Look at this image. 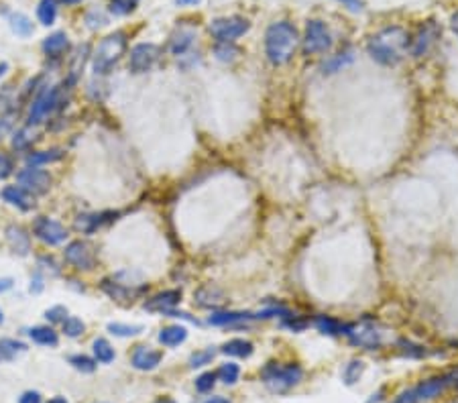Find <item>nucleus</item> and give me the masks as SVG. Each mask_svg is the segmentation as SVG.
<instances>
[{"mask_svg":"<svg viewBox=\"0 0 458 403\" xmlns=\"http://www.w3.org/2000/svg\"><path fill=\"white\" fill-rule=\"evenodd\" d=\"M410 49V35L403 27H385L375 33L367 51L381 66H397Z\"/></svg>","mask_w":458,"mask_h":403,"instance_id":"f257e3e1","label":"nucleus"},{"mask_svg":"<svg viewBox=\"0 0 458 403\" xmlns=\"http://www.w3.org/2000/svg\"><path fill=\"white\" fill-rule=\"evenodd\" d=\"M300 45V35L298 29L287 23V21H279L269 25V29L265 33V53L267 59L273 66H283L289 59L293 58L296 49Z\"/></svg>","mask_w":458,"mask_h":403,"instance_id":"f03ea898","label":"nucleus"},{"mask_svg":"<svg viewBox=\"0 0 458 403\" xmlns=\"http://www.w3.org/2000/svg\"><path fill=\"white\" fill-rule=\"evenodd\" d=\"M125 49H127V35L125 33L118 31V33L104 37L100 45L96 47V51H94V59H92L94 73L96 75H106L120 61V58L125 56Z\"/></svg>","mask_w":458,"mask_h":403,"instance_id":"7ed1b4c3","label":"nucleus"},{"mask_svg":"<svg viewBox=\"0 0 458 403\" xmlns=\"http://www.w3.org/2000/svg\"><path fill=\"white\" fill-rule=\"evenodd\" d=\"M303 377L300 365H279V362H269L263 367L261 379L273 393H286L291 387H296Z\"/></svg>","mask_w":458,"mask_h":403,"instance_id":"20e7f679","label":"nucleus"},{"mask_svg":"<svg viewBox=\"0 0 458 403\" xmlns=\"http://www.w3.org/2000/svg\"><path fill=\"white\" fill-rule=\"evenodd\" d=\"M251 29V23L243 16H222L210 23V33L218 43H234Z\"/></svg>","mask_w":458,"mask_h":403,"instance_id":"39448f33","label":"nucleus"},{"mask_svg":"<svg viewBox=\"0 0 458 403\" xmlns=\"http://www.w3.org/2000/svg\"><path fill=\"white\" fill-rule=\"evenodd\" d=\"M332 47V33L328 25L320 19H312L306 25V35H303V51L308 56L316 53H326Z\"/></svg>","mask_w":458,"mask_h":403,"instance_id":"423d86ee","label":"nucleus"},{"mask_svg":"<svg viewBox=\"0 0 458 403\" xmlns=\"http://www.w3.org/2000/svg\"><path fill=\"white\" fill-rule=\"evenodd\" d=\"M344 336L350 340V345L367 348V350H375L383 345V332L377 324L373 322H358V324H348Z\"/></svg>","mask_w":458,"mask_h":403,"instance_id":"0eeeda50","label":"nucleus"},{"mask_svg":"<svg viewBox=\"0 0 458 403\" xmlns=\"http://www.w3.org/2000/svg\"><path fill=\"white\" fill-rule=\"evenodd\" d=\"M16 182H19V187H23L25 192H29L31 196H41V194H47L49 187H51V175H49V172H45V169L31 167L29 165L23 172H19Z\"/></svg>","mask_w":458,"mask_h":403,"instance_id":"6e6552de","label":"nucleus"},{"mask_svg":"<svg viewBox=\"0 0 458 403\" xmlns=\"http://www.w3.org/2000/svg\"><path fill=\"white\" fill-rule=\"evenodd\" d=\"M59 104V88H45L43 92L33 102L29 112V125H39L47 116L51 115Z\"/></svg>","mask_w":458,"mask_h":403,"instance_id":"1a4fd4ad","label":"nucleus"},{"mask_svg":"<svg viewBox=\"0 0 458 403\" xmlns=\"http://www.w3.org/2000/svg\"><path fill=\"white\" fill-rule=\"evenodd\" d=\"M33 232L39 241H43L45 245L49 246L61 245L68 239V231L59 224L58 220H51L47 216H39L33 222Z\"/></svg>","mask_w":458,"mask_h":403,"instance_id":"9d476101","label":"nucleus"},{"mask_svg":"<svg viewBox=\"0 0 458 403\" xmlns=\"http://www.w3.org/2000/svg\"><path fill=\"white\" fill-rule=\"evenodd\" d=\"M159 59V47L153 43H139L130 49L129 68L130 72L145 73L149 72Z\"/></svg>","mask_w":458,"mask_h":403,"instance_id":"9b49d317","label":"nucleus"},{"mask_svg":"<svg viewBox=\"0 0 458 403\" xmlns=\"http://www.w3.org/2000/svg\"><path fill=\"white\" fill-rule=\"evenodd\" d=\"M440 33H442V29H440L434 21H426V23L420 27V31L415 33L414 41H410L412 56H414V58H422V56H426L430 49L434 47L436 39L440 37Z\"/></svg>","mask_w":458,"mask_h":403,"instance_id":"f8f14e48","label":"nucleus"},{"mask_svg":"<svg viewBox=\"0 0 458 403\" xmlns=\"http://www.w3.org/2000/svg\"><path fill=\"white\" fill-rule=\"evenodd\" d=\"M66 261L73 265L76 269H84V271H90L96 265L94 251L84 241H73L66 246Z\"/></svg>","mask_w":458,"mask_h":403,"instance_id":"ddd939ff","label":"nucleus"},{"mask_svg":"<svg viewBox=\"0 0 458 403\" xmlns=\"http://www.w3.org/2000/svg\"><path fill=\"white\" fill-rule=\"evenodd\" d=\"M161 359H163V352H161L159 348L139 345L132 350L130 362H132V367L139 369V371H153V369H157L159 367Z\"/></svg>","mask_w":458,"mask_h":403,"instance_id":"4468645a","label":"nucleus"},{"mask_svg":"<svg viewBox=\"0 0 458 403\" xmlns=\"http://www.w3.org/2000/svg\"><path fill=\"white\" fill-rule=\"evenodd\" d=\"M179 302H182V291L179 289H167V291L157 293L155 298H151L149 302H145V310H149V312H165L167 314Z\"/></svg>","mask_w":458,"mask_h":403,"instance_id":"2eb2a0df","label":"nucleus"},{"mask_svg":"<svg viewBox=\"0 0 458 403\" xmlns=\"http://www.w3.org/2000/svg\"><path fill=\"white\" fill-rule=\"evenodd\" d=\"M2 198L4 202H9L11 206H16L19 210H31L33 206H35V202H33V196H31L29 192H25L23 187L19 186H9L4 187V192H2Z\"/></svg>","mask_w":458,"mask_h":403,"instance_id":"dca6fc26","label":"nucleus"},{"mask_svg":"<svg viewBox=\"0 0 458 403\" xmlns=\"http://www.w3.org/2000/svg\"><path fill=\"white\" fill-rule=\"evenodd\" d=\"M6 241H9L11 248L19 255H27L31 251V236L23 226H16V224L9 226L6 229Z\"/></svg>","mask_w":458,"mask_h":403,"instance_id":"f3484780","label":"nucleus"},{"mask_svg":"<svg viewBox=\"0 0 458 403\" xmlns=\"http://www.w3.org/2000/svg\"><path fill=\"white\" fill-rule=\"evenodd\" d=\"M102 289L113 298V300H116V302H132V298H137L141 291H143V288L141 289H130L129 286H125V283H118V281H110V279H104L102 281Z\"/></svg>","mask_w":458,"mask_h":403,"instance_id":"a211bd4d","label":"nucleus"},{"mask_svg":"<svg viewBox=\"0 0 458 403\" xmlns=\"http://www.w3.org/2000/svg\"><path fill=\"white\" fill-rule=\"evenodd\" d=\"M43 51L45 56H49V58H61L68 49H70V39H68V35L66 33H53V35H49V37H45L43 41Z\"/></svg>","mask_w":458,"mask_h":403,"instance_id":"6ab92c4d","label":"nucleus"},{"mask_svg":"<svg viewBox=\"0 0 458 403\" xmlns=\"http://www.w3.org/2000/svg\"><path fill=\"white\" fill-rule=\"evenodd\" d=\"M220 352H222V355H229V357L249 359V357L255 352V346H253V342L244 340V338H232V340L222 345Z\"/></svg>","mask_w":458,"mask_h":403,"instance_id":"aec40b11","label":"nucleus"},{"mask_svg":"<svg viewBox=\"0 0 458 403\" xmlns=\"http://www.w3.org/2000/svg\"><path fill=\"white\" fill-rule=\"evenodd\" d=\"M187 330L184 326H165L163 330L159 332V342L163 346H179L182 342H186Z\"/></svg>","mask_w":458,"mask_h":403,"instance_id":"412c9836","label":"nucleus"},{"mask_svg":"<svg viewBox=\"0 0 458 403\" xmlns=\"http://www.w3.org/2000/svg\"><path fill=\"white\" fill-rule=\"evenodd\" d=\"M27 350V345L21 340H13V338H2L0 340V362H9L15 360L19 355H23Z\"/></svg>","mask_w":458,"mask_h":403,"instance_id":"4be33fe9","label":"nucleus"},{"mask_svg":"<svg viewBox=\"0 0 458 403\" xmlns=\"http://www.w3.org/2000/svg\"><path fill=\"white\" fill-rule=\"evenodd\" d=\"M194 31L192 29H179L175 35L172 37V43H170V49H172L173 56H184L187 49L192 47L194 43Z\"/></svg>","mask_w":458,"mask_h":403,"instance_id":"5701e85b","label":"nucleus"},{"mask_svg":"<svg viewBox=\"0 0 458 403\" xmlns=\"http://www.w3.org/2000/svg\"><path fill=\"white\" fill-rule=\"evenodd\" d=\"M29 336L33 342L41 346H58L59 345V336L58 332L49 326H37V328H31Z\"/></svg>","mask_w":458,"mask_h":403,"instance_id":"b1692460","label":"nucleus"},{"mask_svg":"<svg viewBox=\"0 0 458 403\" xmlns=\"http://www.w3.org/2000/svg\"><path fill=\"white\" fill-rule=\"evenodd\" d=\"M196 300H198V303H200L202 308H216V305H220V303L224 302V295H222L220 289L212 288V286H206V288L196 291Z\"/></svg>","mask_w":458,"mask_h":403,"instance_id":"393cba45","label":"nucleus"},{"mask_svg":"<svg viewBox=\"0 0 458 403\" xmlns=\"http://www.w3.org/2000/svg\"><path fill=\"white\" fill-rule=\"evenodd\" d=\"M259 316L246 314V312H220V314H212L208 318V322L212 326H227V324H234V322H246V320H255Z\"/></svg>","mask_w":458,"mask_h":403,"instance_id":"a878e982","label":"nucleus"},{"mask_svg":"<svg viewBox=\"0 0 458 403\" xmlns=\"http://www.w3.org/2000/svg\"><path fill=\"white\" fill-rule=\"evenodd\" d=\"M316 328L322 332V334H328V336H340L346 330V324H343L336 318L318 316L316 318Z\"/></svg>","mask_w":458,"mask_h":403,"instance_id":"bb28decb","label":"nucleus"},{"mask_svg":"<svg viewBox=\"0 0 458 403\" xmlns=\"http://www.w3.org/2000/svg\"><path fill=\"white\" fill-rule=\"evenodd\" d=\"M353 59H355V56H353V51L350 49H346V51H340V53H336L334 58H330L324 66H322V70H324V73H336L340 72L343 68H346L348 63H353Z\"/></svg>","mask_w":458,"mask_h":403,"instance_id":"cd10ccee","label":"nucleus"},{"mask_svg":"<svg viewBox=\"0 0 458 403\" xmlns=\"http://www.w3.org/2000/svg\"><path fill=\"white\" fill-rule=\"evenodd\" d=\"M37 16H39L41 25H45V27L53 25L56 19H58V0H41L39 9H37Z\"/></svg>","mask_w":458,"mask_h":403,"instance_id":"c85d7f7f","label":"nucleus"},{"mask_svg":"<svg viewBox=\"0 0 458 403\" xmlns=\"http://www.w3.org/2000/svg\"><path fill=\"white\" fill-rule=\"evenodd\" d=\"M94 357H96V362H113L115 360V348L110 346V342L106 338H96L94 340Z\"/></svg>","mask_w":458,"mask_h":403,"instance_id":"c756f323","label":"nucleus"},{"mask_svg":"<svg viewBox=\"0 0 458 403\" xmlns=\"http://www.w3.org/2000/svg\"><path fill=\"white\" fill-rule=\"evenodd\" d=\"M63 157V153L59 149H51V151H39V153H33L27 159L31 167H39V165H47V163H53Z\"/></svg>","mask_w":458,"mask_h":403,"instance_id":"7c9ffc66","label":"nucleus"},{"mask_svg":"<svg viewBox=\"0 0 458 403\" xmlns=\"http://www.w3.org/2000/svg\"><path fill=\"white\" fill-rule=\"evenodd\" d=\"M216 377H218L224 385H234V383L239 381V377H241V369H239L236 362H224V365H220Z\"/></svg>","mask_w":458,"mask_h":403,"instance_id":"2f4dec72","label":"nucleus"},{"mask_svg":"<svg viewBox=\"0 0 458 403\" xmlns=\"http://www.w3.org/2000/svg\"><path fill=\"white\" fill-rule=\"evenodd\" d=\"M9 21H11V29L15 31L19 37H29L33 33V23L25 15L16 13V15H11Z\"/></svg>","mask_w":458,"mask_h":403,"instance_id":"473e14b6","label":"nucleus"},{"mask_svg":"<svg viewBox=\"0 0 458 403\" xmlns=\"http://www.w3.org/2000/svg\"><path fill=\"white\" fill-rule=\"evenodd\" d=\"M363 371H365V362L363 360H350L348 365H346V369H344L343 373V379L346 385H355L358 379H360V375H363Z\"/></svg>","mask_w":458,"mask_h":403,"instance_id":"72a5a7b5","label":"nucleus"},{"mask_svg":"<svg viewBox=\"0 0 458 403\" xmlns=\"http://www.w3.org/2000/svg\"><path fill=\"white\" fill-rule=\"evenodd\" d=\"M141 0H110V13L116 16H127L130 15Z\"/></svg>","mask_w":458,"mask_h":403,"instance_id":"f704fd0d","label":"nucleus"},{"mask_svg":"<svg viewBox=\"0 0 458 403\" xmlns=\"http://www.w3.org/2000/svg\"><path fill=\"white\" fill-rule=\"evenodd\" d=\"M70 365L73 369L82 371V373H94L96 371V360L90 359L86 355H73L70 357Z\"/></svg>","mask_w":458,"mask_h":403,"instance_id":"c9c22d12","label":"nucleus"},{"mask_svg":"<svg viewBox=\"0 0 458 403\" xmlns=\"http://www.w3.org/2000/svg\"><path fill=\"white\" fill-rule=\"evenodd\" d=\"M84 330H86V324H84L80 318L70 316L63 320V332H66L70 338H78V336H82Z\"/></svg>","mask_w":458,"mask_h":403,"instance_id":"e433bc0d","label":"nucleus"},{"mask_svg":"<svg viewBox=\"0 0 458 403\" xmlns=\"http://www.w3.org/2000/svg\"><path fill=\"white\" fill-rule=\"evenodd\" d=\"M102 218H104V214H92V216H80L78 220H76V229L82 232H94L98 226L102 224Z\"/></svg>","mask_w":458,"mask_h":403,"instance_id":"4c0bfd02","label":"nucleus"},{"mask_svg":"<svg viewBox=\"0 0 458 403\" xmlns=\"http://www.w3.org/2000/svg\"><path fill=\"white\" fill-rule=\"evenodd\" d=\"M216 357L214 348H206V350H198L189 357V367L192 369H200L204 365H210V360Z\"/></svg>","mask_w":458,"mask_h":403,"instance_id":"58836bf2","label":"nucleus"},{"mask_svg":"<svg viewBox=\"0 0 458 403\" xmlns=\"http://www.w3.org/2000/svg\"><path fill=\"white\" fill-rule=\"evenodd\" d=\"M108 332L115 334V336H135V334H141V332H143V326H139V324L129 326V324L113 322V324H108Z\"/></svg>","mask_w":458,"mask_h":403,"instance_id":"ea45409f","label":"nucleus"},{"mask_svg":"<svg viewBox=\"0 0 458 403\" xmlns=\"http://www.w3.org/2000/svg\"><path fill=\"white\" fill-rule=\"evenodd\" d=\"M214 53H216V58L220 59V61H232L234 56L239 53V49H236L232 43H216Z\"/></svg>","mask_w":458,"mask_h":403,"instance_id":"a19ab883","label":"nucleus"},{"mask_svg":"<svg viewBox=\"0 0 458 403\" xmlns=\"http://www.w3.org/2000/svg\"><path fill=\"white\" fill-rule=\"evenodd\" d=\"M216 383V373H202L198 379H196V389L200 391V393H208V391H212Z\"/></svg>","mask_w":458,"mask_h":403,"instance_id":"79ce46f5","label":"nucleus"},{"mask_svg":"<svg viewBox=\"0 0 458 403\" xmlns=\"http://www.w3.org/2000/svg\"><path fill=\"white\" fill-rule=\"evenodd\" d=\"M66 316H68V308H63V305H56V308H51V310L45 312V318L49 322H63Z\"/></svg>","mask_w":458,"mask_h":403,"instance_id":"37998d69","label":"nucleus"},{"mask_svg":"<svg viewBox=\"0 0 458 403\" xmlns=\"http://www.w3.org/2000/svg\"><path fill=\"white\" fill-rule=\"evenodd\" d=\"M13 161L9 155H4V153H0V179H4V177H9L11 173H13Z\"/></svg>","mask_w":458,"mask_h":403,"instance_id":"c03bdc74","label":"nucleus"},{"mask_svg":"<svg viewBox=\"0 0 458 403\" xmlns=\"http://www.w3.org/2000/svg\"><path fill=\"white\" fill-rule=\"evenodd\" d=\"M19 403H41V395L37 391H27V393H23Z\"/></svg>","mask_w":458,"mask_h":403,"instance_id":"a18cd8bd","label":"nucleus"},{"mask_svg":"<svg viewBox=\"0 0 458 403\" xmlns=\"http://www.w3.org/2000/svg\"><path fill=\"white\" fill-rule=\"evenodd\" d=\"M338 2H343L344 6L348 11H353V13H360L363 11V0H338Z\"/></svg>","mask_w":458,"mask_h":403,"instance_id":"49530a36","label":"nucleus"},{"mask_svg":"<svg viewBox=\"0 0 458 403\" xmlns=\"http://www.w3.org/2000/svg\"><path fill=\"white\" fill-rule=\"evenodd\" d=\"M177 6H200L202 0H175Z\"/></svg>","mask_w":458,"mask_h":403,"instance_id":"de8ad7c7","label":"nucleus"},{"mask_svg":"<svg viewBox=\"0 0 458 403\" xmlns=\"http://www.w3.org/2000/svg\"><path fill=\"white\" fill-rule=\"evenodd\" d=\"M450 27H452V31H454V35L458 37V11L454 13V15L450 16Z\"/></svg>","mask_w":458,"mask_h":403,"instance_id":"09e8293b","label":"nucleus"},{"mask_svg":"<svg viewBox=\"0 0 458 403\" xmlns=\"http://www.w3.org/2000/svg\"><path fill=\"white\" fill-rule=\"evenodd\" d=\"M11 288H13V279H0V291H6Z\"/></svg>","mask_w":458,"mask_h":403,"instance_id":"8fccbe9b","label":"nucleus"},{"mask_svg":"<svg viewBox=\"0 0 458 403\" xmlns=\"http://www.w3.org/2000/svg\"><path fill=\"white\" fill-rule=\"evenodd\" d=\"M204 403H230L229 399H224V397H210V399H206Z\"/></svg>","mask_w":458,"mask_h":403,"instance_id":"3c124183","label":"nucleus"},{"mask_svg":"<svg viewBox=\"0 0 458 403\" xmlns=\"http://www.w3.org/2000/svg\"><path fill=\"white\" fill-rule=\"evenodd\" d=\"M49 403H68V399H66V397H61V395H58V397H53Z\"/></svg>","mask_w":458,"mask_h":403,"instance_id":"603ef678","label":"nucleus"},{"mask_svg":"<svg viewBox=\"0 0 458 403\" xmlns=\"http://www.w3.org/2000/svg\"><path fill=\"white\" fill-rule=\"evenodd\" d=\"M155 403H175V402H173L172 397H159Z\"/></svg>","mask_w":458,"mask_h":403,"instance_id":"864d4df0","label":"nucleus"},{"mask_svg":"<svg viewBox=\"0 0 458 403\" xmlns=\"http://www.w3.org/2000/svg\"><path fill=\"white\" fill-rule=\"evenodd\" d=\"M6 70H9V66H6V63H0V75L6 72Z\"/></svg>","mask_w":458,"mask_h":403,"instance_id":"5fc2aeb1","label":"nucleus"},{"mask_svg":"<svg viewBox=\"0 0 458 403\" xmlns=\"http://www.w3.org/2000/svg\"><path fill=\"white\" fill-rule=\"evenodd\" d=\"M61 2H66V4H78L80 0H61Z\"/></svg>","mask_w":458,"mask_h":403,"instance_id":"6e6d98bb","label":"nucleus"},{"mask_svg":"<svg viewBox=\"0 0 458 403\" xmlns=\"http://www.w3.org/2000/svg\"><path fill=\"white\" fill-rule=\"evenodd\" d=\"M2 322H4V316H2V312H0V324H2Z\"/></svg>","mask_w":458,"mask_h":403,"instance_id":"4d7b16f0","label":"nucleus"},{"mask_svg":"<svg viewBox=\"0 0 458 403\" xmlns=\"http://www.w3.org/2000/svg\"><path fill=\"white\" fill-rule=\"evenodd\" d=\"M454 345H457V346H458V340H457V342H454Z\"/></svg>","mask_w":458,"mask_h":403,"instance_id":"13d9d810","label":"nucleus"}]
</instances>
